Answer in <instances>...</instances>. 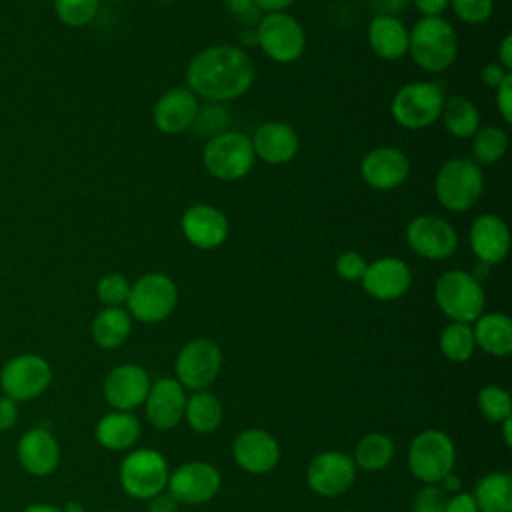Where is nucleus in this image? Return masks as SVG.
Here are the masks:
<instances>
[{
	"instance_id": "obj_5",
	"label": "nucleus",
	"mask_w": 512,
	"mask_h": 512,
	"mask_svg": "<svg viewBox=\"0 0 512 512\" xmlns=\"http://www.w3.org/2000/svg\"><path fill=\"white\" fill-rule=\"evenodd\" d=\"M444 92L436 82L416 80L400 86L390 102L392 118L408 130H422L440 120Z\"/></svg>"
},
{
	"instance_id": "obj_60",
	"label": "nucleus",
	"mask_w": 512,
	"mask_h": 512,
	"mask_svg": "<svg viewBox=\"0 0 512 512\" xmlns=\"http://www.w3.org/2000/svg\"><path fill=\"white\" fill-rule=\"evenodd\" d=\"M162 2H172V0H162Z\"/></svg>"
},
{
	"instance_id": "obj_28",
	"label": "nucleus",
	"mask_w": 512,
	"mask_h": 512,
	"mask_svg": "<svg viewBox=\"0 0 512 512\" xmlns=\"http://www.w3.org/2000/svg\"><path fill=\"white\" fill-rule=\"evenodd\" d=\"M96 440L114 452L132 448L140 438V422L132 412H108L96 424Z\"/></svg>"
},
{
	"instance_id": "obj_1",
	"label": "nucleus",
	"mask_w": 512,
	"mask_h": 512,
	"mask_svg": "<svg viewBox=\"0 0 512 512\" xmlns=\"http://www.w3.org/2000/svg\"><path fill=\"white\" fill-rule=\"evenodd\" d=\"M256 76L254 60L232 44H214L200 50L186 68V88L208 102L220 104L244 96Z\"/></svg>"
},
{
	"instance_id": "obj_4",
	"label": "nucleus",
	"mask_w": 512,
	"mask_h": 512,
	"mask_svg": "<svg viewBox=\"0 0 512 512\" xmlns=\"http://www.w3.org/2000/svg\"><path fill=\"white\" fill-rule=\"evenodd\" d=\"M434 300L442 314L452 322L472 324L484 314V288L464 270H446L434 284Z\"/></svg>"
},
{
	"instance_id": "obj_52",
	"label": "nucleus",
	"mask_w": 512,
	"mask_h": 512,
	"mask_svg": "<svg viewBox=\"0 0 512 512\" xmlns=\"http://www.w3.org/2000/svg\"><path fill=\"white\" fill-rule=\"evenodd\" d=\"M258 10L264 14H272V12H286V8H290L294 4V0H254Z\"/></svg>"
},
{
	"instance_id": "obj_7",
	"label": "nucleus",
	"mask_w": 512,
	"mask_h": 512,
	"mask_svg": "<svg viewBox=\"0 0 512 512\" xmlns=\"http://www.w3.org/2000/svg\"><path fill=\"white\" fill-rule=\"evenodd\" d=\"M178 302V288L168 274L148 272L130 284L128 314L144 324L166 320Z\"/></svg>"
},
{
	"instance_id": "obj_17",
	"label": "nucleus",
	"mask_w": 512,
	"mask_h": 512,
	"mask_svg": "<svg viewBox=\"0 0 512 512\" xmlns=\"http://www.w3.org/2000/svg\"><path fill=\"white\" fill-rule=\"evenodd\" d=\"M360 176L374 190H394L410 176V160L396 146H378L364 154Z\"/></svg>"
},
{
	"instance_id": "obj_29",
	"label": "nucleus",
	"mask_w": 512,
	"mask_h": 512,
	"mask_svg": "<svg viewBox=\"0 0 512 512\" xmlns=\"http://www.w3.org/2000/svg\"><path fill=\"white\" fill-rule=\"evenodd\" d=\"M130 332H132V316L122 306L102 308L90 324L92 340L104 350L122 346L128 340Z\"/></svg>"
},
{
	"instance_id": "obj_3",
	"label": "nucleus",
	"mask_w": 512,
	"mask_h": 512,
	"mask_svg": "<svg viewBox=\"0 0 512 512\" xmlns=\"http://www.w3.org/2000/svg\"><path fill=\"white\" fill-rule=\"evenodd\" d=\"M484 192L482 168L472 158L446 160L434 178V194L448 212H466L474 208Z\"/></svg>"
},
{
	"instance_id": "obj_36",
	"label": "nucleus",
	"mask_w": 512,
	"mask_h": 512,
	"mask_svg": "<svg viewBox=\"0 0 512 512\" xmlns=\"http://www.w3.org/2000/svg\"><path fill=\"white\" fill-rule=\"evenodd\" d=\"M100 10V0H54L56 18L68 28H84L92 24Z\"/></svg>"
},
{
	"instance_id": "obj_58",
	"label": "nucleus",
	"mask_w": 512,
	"mask_h": 512,
	"mask_svg": "<svg viewBox=\"0 0 512 512\" xmlns=\"http://www.w3.org/2000/svg\"><path fill=\"white\" fill-rule=\"evenodd\" d=\"M106 512H118V510H106Z\"/></svg>"
},
{
	"instance_id": "obj_43",
	"label": "nucleus",
	"mask_w": 512,
	"mask_h": 512,
	"mask_svg": "<svg viewBox=\"0 0 512 512\" xmlns=\"http://www.w3.org/2000/svg\"><path fill=\"white\" fill-rule=\"evenodd\" d=\"M226 10L246 26H254L260 20V10L254 0H224Z\"/></svg>"
},
{
	"instance_id": "obj_46",
	"label": "nucleus",
	"mask_w": 512,
	"mask_h": 512,
	"mask_svg": "<svg viewBox=\"0 0 512 512\" xmlns=\"http://www.w3.org/2000/svg\"><path fill=\"white\" fill-rule=\"evenodd\" d=\"M18 420V404L10 396H0V432L10 430Z\"/></svg>"
},
{
	"instance_id": "obj_10",
	"label": "nucleus",
	"mask_w": 512,
	"mask_h": 512,
	"mask_svg": "<svg viewBox=\"0 0 512 512\" xmlns=\"http://www.w3.org/2000/svg\"><path fill=\"white\" fill-rule=\"evenodd\" d=\"M168 476L166 458L152 448L132 450L120 464V486L136 500H148L166 490Z\"/></svg>"
},
{
	"instance_id": "obj_23",
	"label": "nucleus",
	"mask_w": 512,
	"mask_h": 512,
	"mask_svg": "<svg viewBox=\"0 0 512 512\" xmlns=\"http://www.w3.org/2000/svg\"><path fill=\"white\" fill-rule=\"evenodd\" d=\"M468 242L478 262L500 264L510 250V232L506 222L496 214H480L472 220Z\"/></svg>"
},
{
	"instance_id": "obj_57",
	"label": "nucleus",
	"mask_w": 512,
	"mask_h": 512,
	"mask_svg": "<svg viewBox=\"0 0 512 512\" xmlns=\"http://www.w3.org/2000/svg\"><path fill=\"white\" fill-rule=\"evenodd\" d=\"M62 512H84V506L80 502H68Z\"/></svg>"
},
{
	"instance_id": "obj_35",
	"label": "nucleus",
	"mask_w": 512,
	"mask_h": 512,
	"mask_svg": "<svg viewBox=\"0 0 512 512\" xmlns=\"http://www.w3.org/2000/svg\"><path fill=\"white\" fill-rule=\"evenodd\" d=\"M440 352L450 362H466L472 358L476 350L472 326L464 322H450L442 328L440 340H438Z\"/></svg>"
},
{
	"instance_id": "obj_20",
	"label": "nucleus",
	"mask_w": 512,
	"mask_h": 512,
	"mask_svg": "<svg viewBox=\"0 0 512 512\" xmlns=\"http://www.w3.org/2000/svg\"><path fill=\"white\" fill-rule=\"evenodd\" d=\"M234 462L250 474H266L280 460L278 440L264 428L242 430L232 444Z\"/></svg>"
},
{
	"instance_id": "obj_51",
	"label": "nucleus",
	"mask_w": 512,
	"mask_h": 512,
	"mask_svg": "<svg viewBox=\"0 0 512 512\" xmlns=\"http://www.w3.org/2000/svg\"><path fill=\"white\" fill-rule=\"evenodd\" d=\"M498 64L502 68H506L508 72L512 70V34H504V38L500 40V46H498Z\"/></svg>"
},
{
	"instance_id": "obj_48",
	"label": "nucleus",
	"mask_w": 512,
	"mask_h": 512,
	"mask_svg": "<svg viewBox=\"0 0 512 512\" xmlns=\"http://www.w3.org/2000/svg\"><path fill=\"white\" fill-rule=\"evenodd\" d=\"M178 502L168 490L158 492L156 496L148 498V512H176Z\"/></svg>"
},
{
	"instance_id": "obj_30",
	"label": "nucleus",
	"mask_w": 512,
	"mask_h": 512,
	"mask_svg": "<svg viewBox=\"0 0 512 512\" xmlns=\"http://www.w3.org/2000/svg\"><path fill=\"white\" fill-rule=\"evenodd\" d=\"M478 512H512V476L508 472H490L474 486Z\"/></svg>"
},
{
	"instance_id": "obj_38",
	"label": "nucleus",
	"mask_w": 512,
	"mask_h": 512,
	"mask_svg": "<svg viewBox=\"0 0 512 512\" xmlns=\"http://www.w3.org/2000/svg\"><path fill=\"white\" fill-rule=\"evenodd\" d=\"M130 294V282L120 272L104 274L96 284V296L104 306H122Z\"/></svg>"
},
{
	"instance_id": "obj_25",
	"label": "nucleus",
	"mask_w": 512,
	"mask_h": 512,
	"mask_svg": "<svg viewBox=\"0 0 512 512\" xmlns=\"http://www.w3.org/2000/svg\"><path fill=\"white\" fill-rule=\"evenodd\" d=\"M18 462L32 476H48L60 462V446L46 428H30L18 440Z\"/></svg>"
},
{
	"instance_id": "obj_14",
	"label": "nucleus",
	"mask_w": 512,
	"mask_h": 512,
	"mask_svg": "<svg viewBox=\"0 0 512 512\" xmlns=\"http://www.w3.org/2000/svg\"><path fill=\"white\" fill-rule=\"evenodd\" d=\"M356 478L354 460L338 450L320 452L306 468V482L310 490L324 498H336L344 494Z\"/></svg>"
},
{
	"instance_id": "obj_47",
	"label": "nucleus",
	"mask_w": 512,
	"mask_h": 512,
	"mask_svg": "<svg viewBox=\"0 0 512 512\" xmlns=\"http://www.w3.org/2000/svg\"><path fill=\"white\" fill-rule=\"evenodd\" d=\"M444 512H478L474 496L468 492H456L446 500Z\"/></svg>"
},
{
	"instance_id": "obj_12",
	"label": "nucleus",
	"mask_w": 512,
	"mask_h": 512,
	"mask_svg": "<svg viewBox=\"0 0 512 512\" xmlns=\"http://www.w3.org/2000/svg\"><path fill=\"white\" fill-rule=\"evenodd\" d=\"M408 248L426 260H444L458 248L454 226L436 214H420L406 226Z\"/></svg>"
},
{
	"instance_id": "obj_15",
	"label": "nucleus",
	"mask_w": 512,
	"mask_h": 512,
	"mask_svg": "<svg viewBox=\"0 0 512 512\" xmlns=\"http://www.w3.org/2000/svg\"><path fill=\"white\" fill-rule=\"evenodd\" d=\"M220 472L202 460L180 464L168 476V492L178 504H204L220 490Z\"/></svg>"
},
{
	"instance_id": "obj_44",
	"label": "nucleus",
	"mask_w": 512,
	"mask_h": 512,
	"mask_svg": "<svg viewBox=\"0 0 512 512\" xmlns=\"http://www.w3.org/2000/svg\"><path fill=\"white\" fill-rule=\"evenodd\" d=\"M494 92H496L498 114L506 124H510L512 122V72L504 78V82Z\"/></svg>"
},
{
	"instance_id": "obj_6",
	"label": "nucleus",
	"mask_w": 512,
	"mask_h": 512,
	"mask_svg": "<svg viewBox=\"0 0 512 512\" xmlns=\"http://www.w3.org/2000/svg\"><path fill=\"white\" fill-rule=\"evenodd\" d=\"M254 160L256 156L250 138L232 130L208 138L202 150V164L206 172L224 182L244 178L252 170Z\"/></svg>"
},
{
	"instance_id": "obj_13",
	"label": "nucleus",
	"mask_w": 512,
	"mask_h": 512,
	"mask_svg": "<svg viewBox=\"0 0 512 512\" xmlns=\"http://www.w3.org/2000/svg\"><path fill=\"white\" fill-rule=\"evenodd\" d=\"M52 380L50 364L38 354H18L0 372V386L6 396L26 402L40 396Z\"/></svg>"
},
{
	"instance_id": "obj_54",
	"label": "nucleus",
	"mask_w": 512,
	"mask_h": 512,
	"mask_svg": "<svg viewBox=\"0 0 512 512\" xmlns=\"http://www.w3.org/2000/svg\"><path fill=\"white\" fill-rule=\"evenodd\" d=\"M488 272H490V266L488 264H482V262H476V266H474V270L470 272V276L474 278V280H478V282H482L486 276H488Z\"/></svg>"
},
{
	"instance_id": "obj_8",
	"label": "nucleus",
	"mask_w": 512,
	"mask_h": 512,
	"mask_svg": "<svg viewBox=\"0 0 512 512\" xmlns=\"http://www.w3.org/2000/svg\"><path fill=\"white\" fill-rule=\"evenodd\" d=\"M454 460V442L442 430H424L410 442L408 468L424 484H440L452 472Z\"/></svg>"
},
{
	"instance_id": "obj_39",
	"label": "nucleus",
	"mask_w": 512,
	"mask_h": 512,
	"mask_svg": "<svg viewBox=\"0 0 512 512\" xmlns=\"http://www.w3.org/2000/svg\"><path fill=\"white\" fill-rule=\"evenodd\" d=\"M230 124V114L224 106L220 104H210L206 108H198V114H196V120L192 124V128L198 130V134L202 136H216V134H222L226 132Z\"/></svg>"
},
{
	"instance_id": "obj_31",
	"label": "nucleus",
	"mask_w": 512,
	"mask_h": 512,
	"mask_svg": "<svg viewBox=\"0 0 512 512\" xmlns=\"http://www.w3.org/2000/svg\"><path fill=\"white\" fill-rule=\"evenodd\" d=\"M440 120L444 128L458 140L472 138L480 128V112L476 104L464 96L446 98Z\"/></svg>"
},
{
	"instance_id": "obj_2",
	"label": "nucleus",
	"mask_w": 512,
	"mask_h": 512,
	"mask_svg": "<svg viewBox=\"0 0 512 512\" xmlns=\"http://www.w3.org/2000/svg\"><path fill=\"white\" fill-rule=\"evenodd\" d=\"M408 54L422 70L444 72L458 56V34L442 16H422L408 30Z\"/></svg>"
},
{
	"instance_id": "obj_53",
	"label": "nucleus",
	"mask_w": 512,
	"mask_h": 512,
	"mask_svg": "<svg viewBox=\"0 0 512 512\" xmlns=\"http://www.w3.org/2000/svg\"><path fill=\"white\" fill-rule=\"evenodd\" d=\"M444 492H458V488H460V478L456 476V474H446L442 480H440V484H438Z\"/></svg>"
},
{
	"instance_id": "obj_40",
	"label": "nucleus",
	"mask_w": 512,
	"mask_h": 512,
	"mask_svg": "<svg viewBox=\"0 0 512 512\" xmlns=\"http://www.w3.org/2000/svg\"><path fill=\"white\" fill-rule=\"evenodd\" d=\"M464 24H482L492 14V0H450L448 4Z\"/></svg>"
},
{
	"instance_id": "obj_56",
	"label": "nucleus",
	"mask_w": 512,
	"mask_h": 512,
	"mask_svg": "<svg viewBox=\"0 0 512 512\" xmlns=\"http://www.w3.org/2000/svg\"><path fill=\"white\" fill-rule=\"evenodd\" d=\"M24 512H62V510L56 506H50V504H32Z\"/></svg>"
},
{
	"instance_id": "obj_16",
	"label": "nucleus",
	"mask_w": 512,
	"mask_h": 512,
	"mask_svg": "<svg viewBox=\"0 0 512 512\" xmlns=\"http://www.w3.org/2000/svg\"><path fill=\"white\" fill-rule=\"evenodd\" d=\"M180 228L184 238L198 250H214L228 238L230 224L226 214L210 204H192L184 210Z\"/></svg>"
},
{
	"instance_id": "obj_50",
	"label": "nucleus",
	"mask_w": 512,
	"mask_h": 512,
	"mask_svg": "<svg viewBox=\"0 0 512 512\" xmlns=\"http://www.w3.org/2000/svg\"><path fill=\"white\" fill-rule=\"evenodd\" d=\"M374 8L376 14H388V16H396L398 12H402L406 8V4L410 0H368Z\"/></svg>"
},
{
	"instance_id": "obj_26",
	"label": "nucleus",
	"mask_w": 512,
	"mask_h": 512,
	"mask_svg": "<svg viewBox=\"0 0 512 512\" xmlns=\"http://www.w3.org/2000/svg\"><path fill=\"white\" fill-rule=\"evenodd\" d=\"M368 44L382 60H400L408 54V28L398 16L374 14L368 24Z\"/></svg>"
},
{
	"instance_id": "obj_37",
	"label": "nucleus",
	"mask_w": 512,
	"mask_h": 512,
	"mask_svg": "<svg viewBox=\"0 0 512 512\" xmlns=\"http://www.w3.org/2000/svg\"><path fill=\"white\" fill-rule=\"evenodd\" d=\"M478 408L486 420L500 424L502 420L510 418L512 400L502 386L488 384L478 392Z\"/></svg>"
},
{
	"instance_id": "obj_18",
	"label": "nucleus",
	"mask_w": 512,
	"mask_h": 512,
	"mask_svg": "<svg viewBox=\"0 0 512 512\" xmlns=\"http://www.w3.org/2000/svg\"><path fill=\"white\" fill-rule=\"evenodd\" d=\"M360 282L370 298L390 302L408 292L412 284V272L404 260L396 256H382L374 262H368Z\"/></svg>"
},
{
	"instance_id": "obj_45",
	"label": "nucleus",
	"mask_w": 512,
	"mask_h": 512,
	"mask_svg": "<svg viewBox=\"0 0 512 512\" xmlns=\"http://www.w3.org/2000/svg\"><path fill=\"white\" fill-rule=\"evenodd\" d=\"M508 74H510V72H508L506 68H502L498 62H488V64H484L482 70H480V82H482L486 88L496 90V88L504 82V78H506Z\"/></svg>"
},
{
	"instance_id": "obj_22",
	"label": "nucleus",
	"mask_w": 512,
	"mask_h": 512,
	"mask_svg": "<svg viewBox=\"0 0 512 512\" xmlns=\"http://www.w3.org/2000/svg\"><path fill=\"white\" fill-rule=\"evenodd\" d=\"M144 406L146 418L156 430H172L184 420V386L176 378H160L150 384Z\"/></svg>"
},
{
	"instance_id": "obj_24",
	"label": "nucleus",
	"mask_w": 512,
	"mask_h": 512,
	"mask_svg": "<svg viewBox=\"0 0 512 512\" xmlns=\"http://www.w3.org/2000/svg\"><path fill=\"white\" fill-rule=\"evenodd\" d=\"M250 142L254 156L266 164H286L300 150V138L296 130L278 120L260 124Z\"/></svg>"
},
{
	"instance_id": "obj_49",
	"label": "nucleus",
	"mask_w": 512,
	"mask_h": 512,
	"mask_svg": "<svg viewBox=\"0 0 512 512\" xmlns=\"http://www.w3.org/2000/svg\"><path fill=\"white\" fill-rule=\"evenodd\" d=\"M422 16H442L448 10L450 0H412Z\"/></svg>"
},
{
	"instance_id": "obj_27",
	"label": "nucleus",
	"mask_w": 512,
	"mask_h": 512,
	"mask_svg": "<svg viewBox=\"0 0 512 512\" xmlns=\"http://www.w3.org/2000/svg\"><path fill=\"white\" fill-rule=\"evenodd\" d=\"M474 342L490 356L504 358L512 352V320L502 312L480 314L472 322Z\"/></svg>"
},
{
	"instance_id": "obj_34",
	"label": "nucleus",
	"mask_w": 512,
	"mask_h": 512,
	"mask_svg": "<svg viewBox=\"0 0 512 512\" xmlns=\"http://www.w3.org/2000/svg\"><path fill=\"white\" fill-rule=\"evenodd\" d=\"M508 150V134L496 124L480 126L472 136V160L478 166H490L504 158Z\"/></svg>"
},
{
	"instance_id": "obj_9",
	"label": "nucleus",
	"mask_w": 512,
	"mask_h": 512,
	"mask_svg": "<svg viewBox=\"0 0 512 512\" xmlns=\"http://www.w3.org/2000/svg\"><path fill=\"white\" fill-rule=\"evenodd\" d=\"M260 50L278 64L296 62L306 48L304 26L288 12L264 14L256 24Z\"/></svg>"
},
{
	"instance_id": "obj_19",
	"label": "nucleus",
	"mask_w": 512,
	"mask_h": 512,
	"mask_svg": "<svg viewBox=\"0 0 512 512\" xmlns=\"http://www.w3.org/2000/svg\"><path fill=\"white\" fill-rule=\"evenodd\" d=\"M150 384V376L142 366L118 364L104 380V398L114 410L132 412L144 404Z\"/></svg>"
},
{
	"instance_id": "obj_55",
	"label": "nucleus",
	"mask_w": 512,
	"mask_h": 512,
	"mask_svg": "<svg viewBox=\"0 0 512 512\" xmlns=\"http://www.w3.org/2000/svg\"><path fill=\"white\" fill-rule=\"evenodd\" d=\"M502 424V436H504V442H506V446H510L512 444V420L510 418H506V420H502L500 422Z\"/></svg>"
},
{
	"instance_id": "obj_21",
	"label": "nucleus",
	"mask_w": 512,
	"mask_h": 512,
	"mask_svg": "<svg viewBox=\"0 0 512 512\" xmlns=\"http://www.w3.org/2000/svg\"><path fill=\"white\" fill-rule=\"evenodd\" d=\"M198 108L200 104L196 94L186 86L170 88L154 102L152 122L160 132L176 136L192 128Z\"/></svg>"
},
{
	"instance_id": "obj_11",
	"label": "nucleus",
	"mask_w": 512,
	"mask_h": 512,
	"mask_svg": "<svg viewBox=\"0 0 512 512\" xmlns=\"http://www.w3.org/2000/svg\"><path fill=\"white\" fill-rule=\"evenodd\" d=\"M222 366V352L214 340L194 338L186 342L174 362L176 380L196 392L206 390L218 376Z\"/></svg>"
},
{
	"instance_id": "obj_33",
	"label": "nucleus",
	"mask_w": 512,
	"mask_h": 512,
	"mask_svg": "<svg viewBox=\"0 0 512 512\" xmlns=\"http://www.w3.org/2000/svg\"><path fill=\"white\" fill-rule=\"evenodd\" d=\"M394 458V442L390 436L382 432H370L360 438L354 450V464L356 468L376 472L390 464Z\"/></svg>"
},
{
	"instance_id": "obj_59",
	"label": "nucleus",
	"mask_w": 512,
	"mask_h": 512,
	"mask_svg": "<svg viewBox=\"0 0 512 512\" xmlns=\"http://www.w3.org/2000/svg\"><path fill=\"white\" fill-rule=\"evenodd\" d=\"M114 2H126V0H114Z\"/></svg>"
},
{
	"instance_id": "obj_41",
	"label": "nucleus",
	"mask_w": 512,
	"mask_h": 512,
	"mask_svg": "<svg viewBox=\"0 0 512 512\" xmlns=\"http://www.w3.org/2000/svg\"><path fill=\"white\" fill-rule=\"evenodd\" d=\"M334 268H336V274L342 280H348V282H356L358 280L360 282L364 272H366V268H368V262H366V258L360 252L346 250V252H342L336 258Z\"/></svg>"
},
{
	"instance_id": "obj_32",
	"label": "nucleus",
	"mask_w": 512,
	"mask_h": 512,
	"mask_svg": "<svg viewBox=\"0 0 512 512\" xmlns=\"http://www.w3.org/2000/svg\"><path fill=\"white\" fill-rule=\"evenodd\" d=\"M222 404L220 400L208 390H196L192 396H186L184 406V420L188 426L198 434L214 432L222 422Z\"/></svg>"
},
{
	"instance_id": "obj_42",
	"label": "nucleus",
	"mask_w": 512,
	"mask_h": 512,
	"mask_svg": "<svg viewBox=\"0 0 512 512\" xmlns=\"http://www.w3.org/2000/svg\"><path fill=\"white\" fill-rule=\"evenodd\" d=\"M446 492L438 484H426L414 498L412 512H444Z\"/></svg>"
}]
</instances>
